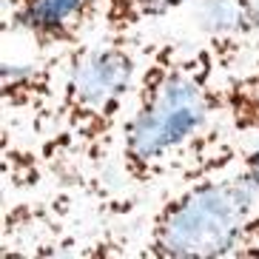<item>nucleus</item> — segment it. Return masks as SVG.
Returning a JSON list of instances; mask_svg holds the SVG:
<instances>
[{
	"label": "nucleus",
	"mask_w": 259,
	"mask_h": 259,
	"mask_svg": "<svg viewBox=\"0 0 259 259\" xmlns=\"http://www.w3.org/2000/svg\"><path fill=\"white\" fill-rule=\"evenodd\" d=\"M222 52L213 46L160 43L145 52L128 117L120 134V168L131 185L168 177L225 114Z\"/></svg>",
	"instance_id": "1"
},
{
	"label": "nucleus",
	"mask_w": 259,
	"mask_h": 259,
	"mask_svg": "<svg viewBox=\"0 0 259 259\" xmlns=\"http://www.w3.org/2000/svg\"><path fill=\"white\" fill-rule=\"evenodd\" d=\"M140 69L143 57L131 34H106L100 43L69 49L52 111L54 137L46 143V160L71 165L106 162L120 143Z\"/></svg>",
	"instance_id": "2"
},
{
	"label": "nucleus",
	"mask_w": 259,
	"mask_h": 259,
	"mask_svg": "<svg viewBox=\"0 0 259 259\" xmlns=\"http://www.w3.org/2000/svg\"><path fill=\"white\" fill-rule=\"evenodd\" d=\"M256 213L259 194L242 168L234 174H205L157 208L143 242V256H239Z\"/></svg>",
	"instance_id": "3"
},
{
	"label": "nucleus",
	"mask_w": 259,
	"mask_h": 259,
	"mask_svg": "<svg viewBox=\"0 0 259 259\" xmlns=\"http://www.w3.org/2000/svg\"><path fill=\"white\" fill-rule=\"evenodd\" d=\"M103 26V0H3V29L29 37L37 52H69Z\"/></svg>",
	"instance_id": "4"
},
{
	"label": "nucleus",
	"mask_w": 259,
	"mask_h": 259,
	"mask_svg": "<svg viewBox=\"0 0 259 259\" xmlns=\"http://www.w3.org/2000/svg\"><path fill=\"white\" fill-rule=\"evenodd\" d=\"M63 57H46V60H31V63H12L3 60L0 69V97H3V108L12 114L31 117L43 114V111H54L57 94H60L63 83Z\"/></svg>",
	"instance_id": "5"
},
{
	"label": "nucleus",
	"mask_w": 259,
	"mask_h": 259,
	"mask_svg": "<svg viewBox=\"0 0 259 259\" xmlns=\"http://www.w3.org/2000/svg\"><path fill=\"white\" fill-rule=\"evenodd\" d=\"M225 117L236 134H259V57L225 77Z\"/></svg>",
	"instance_id": "6"
},
{
	"label": "nucleus",
	"mask_w": 259,
	"mask_h": 259,
	"mask_svg": "<svg viewBox=\"0 0 259 259\" xmlns=\"http://www.w3.org/2000/svg\"><path fill=\"white\" fill-rule=\"evenodd\" d=\"M185 0H103V29L106 34H134L140 26L162 20Z\"/></svg>",
	"instance_id": "7"
},
{
	"label": "nucleus",
	"mask_w": 259,
	"mask_h": 259,
	"mask_svg": "<svg viewBox=\"0 0 259 259\" xmlns=\"http://www.w3.org/2000/svg\"><path fill=\"white\" fill-rule=\"evenodd\" d=\"M239 168L245 171V177L253 183V188H256V194H259V140L242 154V165Z\"/></svg>",
	"instance_id": "8"
},
{
	"label": "nucleus",
	"mask_w": 259,
	"mask_h": 259,
	"mask_svg": "<svg viewBox=\"0 0 259 259\" xmlns=\"http://www.w3.org/2000/svg\"><path fill=\"white\" fill-rule=\"evenodd\" d=\"M239 256H259V213L251 222V228H248V236H245L242 248H239Z\"/></svg>",
	"instance_id": "9"
}]
</instances>
